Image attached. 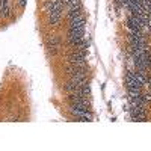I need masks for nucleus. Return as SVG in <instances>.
Masks as SVG:
<instances>
[{
    "instance_id": "f257e3e1",
    "label": "nucleus",
    "mask_w": 151,
    "mask_h": 151,
    "mask_svg": "<svg viewBox=\"0 0 151 151\" xmlns=\"http://www.w3.org/2000/svg\"><path fill=\"white\" fill-rule=\"evenodd\" d=\"M70 112L76 118H79L80 121H92V113L89 112V109H85V107H80V106H76V104H71L70 106Z\"/></svg>"
},
{
    "instance_id": "f03ea898",
    "label": "nucleus",
    "mask_w": 151,
    "mask_h": 151,
    "mask_svg": "<svg viewBox=\"0 0 151 151\" xmlns=\"http://www.w3.org/2000/svg\"><path fill=\"white\" fill-rule=\"evenodd\" d=\"M125 85H127V89L129 91H134V89L136 91H141L142 86H144V85H141L139 82L136 80L133 71H127V74H125Z\"/></svg>"
},
{
    "instance_id": "7ed1b4c3",
    "label": "nucleus",
    "mask_w": 151,
    "mask_h": 151,
    "mask_svg": "<svg viewBox=\"0 0 151 151\" xmlns=\"http://www.w3.org/2000/svg\"><path fill=\"white\" fill-rule=\"evenodd\" d=\"M130 115H132L133 121H145L147 119V110L144 106H133L132 104Z\"/></svg>"
},
{
    "instance_id": "20e7f679",
    "label": "nucleus",
    "mask_w": 151,
    "mask_h": 151,
    "mask_svg": "<svg viewBox=\"0 0 151 151\" xmlns=\"http://www.w3.org/2000/svg\"><path fill=\"white\" fill-rule=\"evenodd\" d=\"M47 45L50 48V52H52V55H56L62 47V41H60L59 36H52L47 40Z\"/></svg>"
},
{
    "instance_id": "39448f33",
    "label": "nucleus",
    "mask_w": 151,
    "mask_h": 151,
    "mask_svg": "<svg viewBox=\"0 0 151 151\" xmlns=\"http://www.w3.org/2000/svg\"><path fill=\"white\" fill-rule=\"evenodd\" d=\"M65 5L60 2V0H47L44 8L45 11L48 12V14H52V12H56V11H62V8H64Z\"/></svg>"
},
{
    "instance_id": "423d86ee",
    "label": "nucleus",
    "mask_w": 151,
    "mask_h": 151,
    "mask_svg": "<svg viewBox=\"0 0 151 151\" xmlns=\"http://www.w3.org/2000/svg\"><path fill=\"white\" fill-rule=\"evenodd\" d=\"M127 26L130 27V30H136V32H142V21L139 20L137 15H130L127 18Z\"/></svg>"
},
{
    "instance_id": "0eeeda50",
    "label": "nucleus",
    "mask_w": 151,
    "mask_h": 151,
    "mask_svg": "<svg viewBox=\"0 0 151 151\" xmlns=\"http://www.w3.org/2000/svg\"><path fill=\"white\" fill-rule=\"evenodd\" d=\"M85 24H86V18H85V15H82L76 20H71L68 29H85Z\"/></svg>"
},
{
    "instance_id": "6e6552de",
    "label": "nucleus",
    "mask_w": 151,
    "mask_h": 151,
    "mask_svg": "<svg viewBox=\"0 0 151 151\" xmlns=\"http://www.w3.org/2000/svg\"><path fill=\"white\" fill-rule=\"evenodd\" d=\"M9 15H11L9 0H0V17H9Z\"/></svg>"
},
{
    "instance_id": "1a4fd4ad",
    "label": "nucleus",
    "mask_w": 151,
    "mask_h": 151,
    "mask_svg": "<svg viewBox=\"0 0 151 151\" xmlns=\"http://www.w3.org/2000/svg\"><path fill=\"white\" fill-rule=\"evenodd\" d=\"M62 20V11H56V12H52L48 17V23L53 24V26H58Z\"/></svg>"
},
{
    "instance_id": "9d476101",
    "label": "nucleus",
    "mask_w": 151,
    "mask_h": 151,
    "mask_svg": "<svg viewBox=\"0 0 151 151\" xmlns=\"http://www.w3.org/2000/svg\"><path fill=\"white\" fill-rule=\"evenodd\" d=\"M82 15H83L82 8H73V9H70V12H68V20L71 21V20H76V18H79V17H82Z\"/></svg>"
},
{
    "instance_id": "9b49d317",
    "label": "nucleus",
    "mask_w": 151,
    "mask_h": 151,
    "mask_svg": "<svg viewBox=\"0 0 151 151\" xmlns=\"http://www.w3.org/2000/svg\"><path fill=\"white\" fill-rule=\"evenodd\" d=\"M65 5L70 6V9H73V8H82V2H80V0H67Z\"/></svg>"
},
{
    "instance_id": "f8f14e48",
    "label": "nucleus",
    "mask_w": 151,
    "mask_h": 151,
    "mask_svg": "<svg viewBox=\"0 0 151 151\" xmlns=\"http://www.w3.org/2000/svg\"><path fill=\"white\" fill-rule=\"evenodd\" d=\"M18 6L21 9H24V6H26V0H18Z\"/></svg>"
}]
</instances>
